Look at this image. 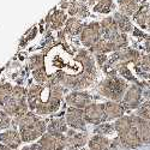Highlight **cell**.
Returning <instances> with one entry per match:
<instances>
[{
  "instance_id": "ba28073f",
  "label": "cell",
  "mask_w": 150,
  "mask_h": 150,
  "mask_svg": "<svg viewBox=\"0 0 150 150\" xmlns=\"http://www.w3.org/2000/svg\"><path fill=\"white\" fill-rule=\"evenodd\" d=\"M142 95H143L142 88L139 85L133 84L126 90V93H125V95L122 97V103L121 105L124 106L125 109L126 108L127 109H137L141 105Z\"/></svg>"
},
{
  "instance_id": "ab89813d",
  "label": "cell",
  "mask_w": 150,
  "mask_h": 150,
  "mask_svg": "<svg viewBox=\"0 0 150 150\" xmlns=\"http://www.w3.org/2000/svg\"><path fill=\"white\" fill-rule=\"evenodd\" d=\"M79 150H86V149H79Z\"/></svg>"
},
{
  "instance_id": "e575fe53",
  "label": "cell",
  "mask_w": 150,
  "mask_h": 150,
  "mask_svg": "<svg viewBox=\"0 0 150 150\" xmlns=\"http://www.w3.org/2000/svg\"><path fill=\"white\" fill-rule=\"evenodd\" d=\"M145 49H146V52L149 53V55H150V36L146 39V41H145Z\"/></svg>"
},
{
  "instance_id": "30bf717a",
  "label": "cell",
  "mask_w": 150,
  "mask_h": 150,
  "mask_svg": "<svg viewBox=\"0 0 150 150\" xmlns=\"http://www.w3.org/2000/svg\"><path fill=\"white\" fill-rule=\"evenodd\" d=\"M66 102L70 107L84 109L91 103V95L85 91H72L66 96Z\"/></svg>"
},
{
  "instance_id": "ac0fdd59",
  "label": "cell",
  "mask_w": 150,
  "mask_h": 150,
  "mask_svg": "<svg viewBox=\"0 0 150 150\" xmlns=\"http://www.w3.org/2000/svg\"><path fill=\"white\" fill-rule=\"evenodd\" d=\"M69 13L72 17H79V18H84L89 15L88 7L84 3H82L81 0H73V1L70 3L69 6Z\"/></svg>"
},
{
  "instance_id": "ffe728a7",
  "label": "cell",
  "mask_w": 150,
  "mask_h": 150,
  "mask_svg": "<svg viewBox=\"0 0 150 150\" xmlns=\"http://www.w3.org/2000/svg\"><path fill=\"white\" fill-rule=\"evenodd\" d=\"M139 1L141 0H119L120 12L127 17L134 15L139 8Z\"/></svg>"
},
{
  "instance_id": "4fadbf2b",
  "label": "cell",
  "mask_w": 150,
  "mask_h": 150,
  "mask_svg": "<svg viewBox=\"0 0 150 150\" xmlns=\"http://www.w3.org/2000/svg\"><path fill=\"white\" fill-rule=\"evenodd\" d=\"M100 25H101V31H102V36L105 40H112L114 36H117L120 33L118 24L113 17H107L102 19Z\"/></svg>"
},
{
  "instance_id": "e0dca14e",
  "label": "cell",
  "mask_w": 150,
  "mask_h": 150,
  "mask_svg": "<svg viewBox=\"0 0 150 150\" xmlns=\"http://www.w3.org/2000/svg\"><path fill=\"white\" fill-rule=\"evenodd\" d=\"M105 112H106L107 120H114V119H119V118L124 117L125 108L119 102L108 101L105 103Z\"/></svg>"
},
{
  "instance_id": "f35d334b",
  "label": "cell",
  "mask_w": 150,
  "mask_h": 150,
  "mask_svg": "<svg viewBox=\"0 0 150 150\" xmlns=\"http://www.w3.org/2000/svg\"><path fill=\"white\" fill-rule=\"evenodd\" d=\"M148 78H150V74H148Z\"/></svg>"
},
{
  "instance_id": "8fae6325",
  "label": "cell",
  "mask_w": 150,
  "mask_h": 150,
  "mask_svg": "<svg viewBox=\"0 0 150 150\" xmlns=\"http://www.w3.org/2000/svg\"><path fill=\"white\" fill-rule=\"evenodd\" d=\"M119 139H120V142H121V144H122L125 150L137 149V148H139L143 144L141 138H139V134H138V131H137L136 126H133L130 130L120 133L119 134Z\"/></svg>"
},
{
  "instance_id": "8992f818",
  "label": "cell",
  "mask_w": 150,
  "mask_h": 150,
  "mask_svg": "<svg viewBox=\"0 0 150 150\" xmlns=\"http://www.w3.org/2000/svg\"><path fill=\"white\" fill-rule=\"evenodd\" d=\"M102 31H101V25L98 22H91L89 24L84 25L82 33H81V42L85 47H91L94 46L97 41L101 40Z\"/></svg>"
},
{
  "instance_id": "7a4b0ae2",
  "label": "cell",
  "mask_w": 150,
  "mask_h": 150,
  "mask_svg": "<svg viewBox=\"0 0 150 150\" xmlns=\"http://www.w3.org/2000/svg\"><path fill=\"white\" fill-rule=\"evenodd\" d=\"M23 142H33L45 134L46 124L33 113H25L15 119Z\"/></svg>"
},
{
  "instance_id": "6da1fadb",
  "label": "cell",
  "mask_w": 150,
  "mask_h": 150,
  "mask_svg": "<svg viewBox=\"0 0 150 150\" xmlns=\"http://www.w3.org/2000/svg\"><path fill=\"white\" fill-rule=\"evenodd\" d=\"M62 91L60 84L52 82L31 85L27 94L29 108L39 114L53 113L60 106Z\"/></svg>"
},
{
  "instance_id": "d590c367",
  "label": "cell",
  "mask_w": 150,
  "mask_h": 150,
  "mask_svg": "<svg viewBox=\"0 0 150 150\" xmlns=\"http://www.w3.org/2000/svg\"><path fill=\"white\" fill-rule=\"evenodd\" d=\"M0 150H16V149H12V148L3 144V143H0Z\"/></svg>"
},
{
  "instance_id": "484cf974",
  "label": "cell",
  "mask_w": 150,
  "mask_h": 150,
  "mask_svg": "<svg viewBox=\"0 0 150 150\" xmlns=\"http://www.w3.org/2000/svg\"><path fill=\"white\" fill-rule=\"evenodd\" d=\"M110 42V46H112V51L113 52H119L121 49H124L125 47L127 46L129 43V40H127V36L126 34H122V33H119L117 36H114L112 40H108Z\"/></svg>"
},
{
  "instance_id": "4dcf8cb0",
  "label": "cell",
  "mask_w": 150,
  "mask_h": 150,
  "mask_svg": "<svg viewBox=\"0 0 150 150\" xmlns=\"http://www.w3.org/2000/svg\"><path fill=\"white\" fill-rule=\"evenodd\" d=\"M114 131V125H110V124H100L95 129V132L105 136V134H109Z\"/></svg>"
},
{
  "instance_id": "7402d4cb",
  "label": "cell",
  "mask_w": 150,
  "mask_h": 150,
  "mask_svg": "<svg viewBox=\"0 0 150 150\" xmlns=\"http://www.w3.org/2000/svg\"><path fill=\"white\" fill-rule=\"evenodd\" d=\"M149 15H150V6L149 5H143L137 10V12L133 15L134 22L138 24L139 27L146 29V23H148Z\"/></svg>"
},
{
  "instance_id": "5b68a950",
  "label": "cell",
  "mask_w": 150,
  "mask_h": 150,
  "mask_svg": "<svg viewBox=\"0 0 150 150\" xmlns=\"http://www.w3.org/2000/svg\"><path fill=\"white\" fill-rule=\"evenodd\" d=\"M39 144L43 150H65L66 149V136L64 133H45Z\"/></svg>"
},
{
  "instance_id": "d6986e66",
  "label": "cell",
  "mask_w": 150,
  "mask_h": 150,
  "mask_svg": "<svg viewBox=\"0 0 150 150\" xmlns=\"http://www.w3.org/2000/svg\"><path fill=\"white\" fill-rule=\"evenodd\" d=\"M89 150H110V142L107 137L96 134L88 142Z\"/></svg>"
},
{
  "instance_id": "9a60e30c",
  "label": "cell",
  "mask_w": 150,
  "mask_h": 150,
  "mask_svg": "<svg viewBox=\"0 0 150 150\" xmlns=\"http://www.w3.org/2000/svg\"><path fill=\"white\" fill-rule=\"evenodd\" d=\"M22 142H23L22 137L19 132L16 130H7V131H4L3 133H0V143H3L12 149L18 148Z\"/></svg>"
},
{
  "instance_id": "f546056e",
  "label": "cell",
  "mask_w": 150,
  "mask_h": 150,
  "mask_svg": "<svg viewBox=\"0 0 150 150\" xmlns=\"http://www.w3.org/2000/svg\"><path fill=\"white\" fill-rule=\"evenodd\" d=\"M137 117H139L145 120H150V101H146L142 103L138 108H137Z\"/></svg>"
},
{
  "instance_id": "1f68e13d",
  "label": "cell",
  "mask_w": 150,
  "mask_h": 150,
  "mask_svg": "<svg viewBox=\"0 0 150 150\" xmlns=\"http://www.w3.org/2000/svg\"><path fill=\"white\" fill-rule=\"evenodd\" d=\"M10 124H11V119H10V117L5 113L4 110H0V130L8 127V126H10Z\"/></svg>"
},
{
  "instance_id": "cb8c5ba5",
  "label": "cell",
  "mask_w": 150,
  "mask_h": 150,
  "mask_svg": "<svg viewBox=\"0 0 150 150\" xmlns=\"http://www.w3.org/2000/svg\"><path fill=\"white\" fill-rule=\"evenodd\" d=\"M134 126V121H133V117L131 115H124L121 118H119L115 122H114V130L120 134L125 131L130 130L131 127Z\"/></svg>"
},
{
  "instance_id": "d6a6232c",
  "label": "cell",
  "mask_w": 150,
  "mask_h": 150,
  "mask_svg": "<svg viewBox=\"0 0 150 150\" xmlns=\"http://www.w3.org/2000/svg\"><path fill=\"white\" fill-rule=\"evenodd\" d=\"M139 66L143 71H145L150 74V55H142L141 61H139Z\"/></svg>"
},
{
  "instance_id": "83f0119b",
  "label": "cell",
  "mask_w": 150,
  "mask_h": 150,
  "mask_svg": "<svg viewBox=\"0 0 150 150\" xmlns=\"http://www.w3.org/2000/svg\"><path fill=\"white\" fill-rule=\"evenodd\" d=\"M113 8V0H98L94 6V12H96V13H108Z\"/></svg>"
},
{
  "instance_id": "277c9868",
  "label": "cell",
  "mask_w": 150,
  "mask_h": 150,
  "mask_svg": "<svg viewBox=\"0 0 150 150\" xmlns=\"http://www.w3.org/2000/svg\"><path fill=\"white\" fill-rule=\"evenodd\" d=\"M127 89H129L127 83L124 79L118 78L115 76H112V77L103 79L97 86V91L100 94L114 102H118L120 100H122Z\"/></svg>"
},
{
  "instance_id": "74e56055",
  "label": "cell",
  "mask_w": 150,
  "mask_h": 150,
  "mask_svg": "<svg viewBox=\"0 0 150 150\" xmlns=\"http://www.w3.org/2000/svg\"><path fill=\"white\" fill-rule=\"evenodd\" d=\"M146 29L150 30V15H149V18H148V23H146Z\"/></svg>"
},
{
  "instance_id": "2e32d148",
  "label": "cell",
  "mask_w": 150,
  "mask_h": 150,
  "mask_svg": "<svg viewBox=\"0 0 150 150\" xmlns=\"http://www.w3.org/2000/svg\"><path fill=\"white\" fill-rule=\"evenodd\" d=\"M66 21H67L66 13L62 10H59L55 12H49L46 18L47 27L51 29H60L66 23Z\"/></svg>"
},
{
  "instance_id": "5bb4252c",
  "label": "cell",
  "mask_w": 150,
  "mask_h": 150,
  "mask_svg": "<svg viewBox=\"0 0 150 150\" xmlns=\"http://www.w3.org/2000/svg\"><path fill=\"white\" fill-rule=\"evenodd\" d=\"M133 121H134V126L138 131L139 138L143 144H149L150 143V120L142 119L137 115H132Z\"/></svg>"
},
{
  "instance_id": "44dd1931",
  "label": "cell",
  "mask_w": 150,
  "mask_h": 150,
  "mask_svg": "<svg viewBox=\"0 0 150 150\" xmlns=\"http://www.w3.org/2000/svg\"><path fill=\"white\" fill-rule=\"evenodd\" d=\"M113 18L115 19L117 24H118V28H119V31L122 33V34H126L129 31H131L133 28H132V23L130 21V18L127 16H125L121 12H115Z\"/></svg>"
},
{
  "instance_id": "8d00e7d4",
  "label": "cell",
  "mask_w": 150,
  "mask_h": 150,
  "mask_svg": "<svg viewBox=\"0 0 150 150\" xmlns=\"http://www.w3.org/2000/svg\"><path fill=\"white\" fill-rule=\"evenodd\" d=\"M97 1H98V0H86V4H88V5H94Z\"/></svg>"
},
{
  "instance_id": "603a6c76",
  "label": "cell",
  "mask_w": 150,
  "mask_h": 150,
  "mask_svg": "<svg viewBox=\"0 0 150 150\" xmlns=\"http://www.w3.org/2000/svg\"><path fill=\"white\" fill-rule=\"evenodd\" d=\"M83 28H84V25H83L82 22H81L78 18L71 17V18H69V19L66 21V23H65V30H64V31H65L66 34H69V35L74 36V35H78L79 33H82Z\"/></svg>"
},
{
  "instance_id": "4316f807",
  "label": "cell",
  "mask_w": 150,
  "mask_h": 150,
  "mask_svg": "<svg viewBox=\"0 0 150 150\" xmlns=\"http://www.w3.org/2000/svg\"><path fill=\"white\" fill-rule=\"evenodd\" d=\"M67 122L64 119H54L48 125V132L52 133H65L67 132Z\"/></svg>"
},
{
  "instance_id": "9c48e42d",
  "label": "cell",
  "mask_w": 150,
  "mask_h": 150,
  "mask_svg": "<svg viewBox=\"0 0 150 150\" xmlns=\"http://www.w3.org/2000/svg\"><path fill=\"white\" fill-rule=\"evenodd\" d=\"M66 122L70 127L73 130H78V131H84L85 130V118H84V112L83 109L78 108H73L70 107L66 112Z\"/></svg>"
},
{
  "instance_id": "52a82bcc",
  "label": "cell",
  "mask_w": 150,
  "mask_h": 150,
  "mask_svg": "<svg viewBox=\"0 0 150 150\" xmlns=\"http://www.w3.org/2000/svg\"><path fill=\"white\" fill-rule=\"evenodd\" d=\"M85 121L94 125H100L107 121L105 103H90L86 108L83 109Z\"/></svg>"
},
{
  "instance_id": "7c38bea8",
  "label": "cell",
  "mask_w": 150,
  "mask_h": 150,
  "mask_svg": "<svg viewBox=\"0 0 150 150\" xmlns=\"http://www.w3.org/2000/svg\"><path fill=\"white\" fill-rule=\"evenodd\" d=\"M88 143V134L76 130H69L66 132V149L76 150Z\"/></svg>"
},
{
  "instance_id": "f1b7e54d",
  "label": "cell",
  "mask_w": 150,
  "mask_h": 150,
  "mask_svg": "<svg viewBox=\"0 0 150 150\" xmlns=\"http://www.w3.org/2000/svg\"><path fill=\"white\" fill-rule=\"evenodd\" d=\"M12 90H13V86L10 83H4L0 85V106H3L8 100L12 94Z\"/></svg>"
},
{
  "instance_id": "836d02e7",
  "label": "cell",
  "mask_w": 150,
  "mask_h": 150,
  "mask_svg": "<svg viewBox=\"0 0 150 150\" xmlns=\"http://www.w3.org/2000/svg\"><path fill=\"white\" fill-rule=\"evenodd\" d=\"M22 150H43L42 149V146L37 143V144H33V145H30V146H25V148H23Z\"/></svg>"
},
{
  "instance_id": "d4e9b609",
  "label": "cell",
  "mask_w": 150,
  "mask_h": 150,
  "mask_svg": "<svg viewBox=\"0 0 150 150\" xmlns=\"http://www.w3.org/2000/svg\"><path fill=\"white\" fill-rule=\"evenodd\" d=\"M89 51L94 55H101V54H106V53H109V52H113V51H112L110 42L108 40H105V39H101L100 41H97L94 46L90 47Z\"/></svg>"
},
{
  "instance_id": "3957f363",
  "label": "cell",
  "mask_w": 150,
  "mask_h": 150,
  "mask_svg": "<svg viewBox=\"0 0 150 150\" xmlns=\"http://www.w3.org/2000/svg\"><path fill=\"white\" fill-rule=\"evenodd\" d=\"M27 91L24 88L19 85L13 86L11 96L8 97L7 101L3 105V109L7 115L12 117H21L23 114L28 113V102H27Z\"/></svg>"
}]
</instances>
